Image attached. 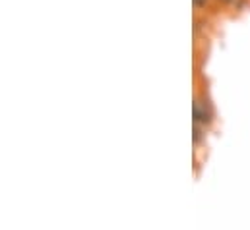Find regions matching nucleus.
Returning a JSON list of instances; mask_svg holds the SVG:
<instances>
[{
  "label": "nucleus",
  "instance_id": "obj_2",
  "mask_svg": "<svg viewBox=\"0 0 250 230\" xmlns=\"http://www.w3.org/2000/svg\"><path fill=\"white\" fill-rule=\"evenodd\" d=\"M221 2H229V0H221Z\"/></svg>",
  "mask_w": 250,
  "mask_h": 230
},
{
  "label": "nucleus",
  "instance_id": "obj_1",
  "mask_svg": "<svg viewBox=\"0 0 250 230\" xmlns=\"http://www.w3.org/2000/svg\"><path fill=\"white\" fill-rule=\"evenodd\" d=\"M194 118H196V122H204V124L209 122V113H208V111L202 107V103H198V101L194 103Z\"/></svg>",
  "mask_w": 250,
  "mask_h": 230
}]
</instances>
